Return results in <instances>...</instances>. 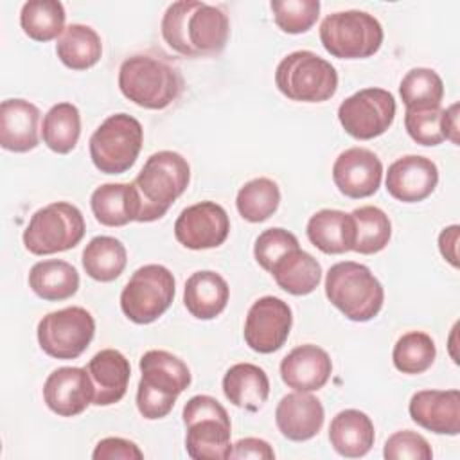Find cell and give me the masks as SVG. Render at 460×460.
<instances>
[{"mask_svg": "<svg viewBox=\"0 0 460 460\" xmlns=\"http://www.w3.org/2000/svg\"><path fill=\"white\" fill-rule=\"evenodd\" d=\"M164 41L178 54L201 58L219 54L230 36V22L223 9L198 2H172L160 23Z\"/></svg>", "mask_w": 460, "mask_h": 460, "instance_id": "1", "label": "cell"}, {"mask_svg": "<svg viewBox=\"0 0 460 460\" xmlns=\"http://www.w3.org/2000/svg\"><path fill=\"white\" fill-rule=\"evenodd\" d=\"M190 180L189 162L176 151L153 153L131 181L137 201V221L151 223L167 214L185 192Z\"/></svg>", "mask_w": 460, "mask_h": 460, "instance_id": "2", "label": "cell"}, {"mask_svg": "<svg viewBox=\"0 0 460 460\" xmlns=\"http://www.w3.org/2000/svg\"><path fill=\"white\" fill-rule=\"evenodd\" d=\"M183 75L176 65L151 52L135 54L119 68V88L133 104L146 110H164L183 92Z\"/></svg>", "mask_w": 460, "mask_h": 460, "instance_id": "3", "label": "cell"}, {"mask_svg": "<svg viewBox=\"0 0 460 460\" xmlns=\"http://www.w3.org/2000/svg\"><path fill=\"white\" fill-rule=\"evenodd\" d=\"M142 377L137 388V408L144 419L156 420L171 413L178 395L190 385L189 367L174 354L160 349L140 358Z\"/></svg>", "mask_w": 460, "mask_h": 460, "instance_id": "4", "label": "cell"}, {"mask_svg": "<svg viewBox=\"0 0 460 460\" xmlns=\"http://www.w3.org/2000/svg\"><path fill=\"white\" fill-rule=\"evenodd\" d=\"M325 296L352 322H368L379 314L385 291L374 273L359 262L343 261L325 275Z\"/></svg>", "mask_w": 460, "mask_h": 460, "instance_id": "5", "label": "cell"}, {"mask_svg": "<svg viewBox=\"0 0 460 460\" xmlns=\"http://www.w3.org/2000/svg\"><path fill=\"white\" fill-rule=\"evenodd\" d=\"M185 449L194 460H226L232 453V422L225 406L210 395H194L183 406Z\"/></svg>", "mask_w": 460, "mask_h": 460, "instance_id": "6", "label": "cell"}, {"mask_svg": "<svg viewBox=\"0 0 460 460\" xmlns=\"http://www.w3.org/2000/svg\"><path fill=\"white\" fill-rule=\"evenodd\" d=\"M275 84L289 101L323 102L338 90V72L318 54L295 50L277 65Z\"/></svg>", "mask_w": 460, "mask_h": 460, "instance_id": "7", "label": "cell"}, {"mask_svg": "<svg viewBox=\"0 0 460 460\" xmlns=\"http://www.w3.org/2000/svg\"><path fill=\"white\" fill-rule=\"evenodd\" d=\"M379 20L365 11H338L320 23L323 49L338 59H365L374 56L383 43Z\"/></svg>", "mask_w": 460, "mask_h": 460, "instance_id": "8", "label": "cell"}, {"mask_svg": "<svg viewBox=\"0 0 460 460\" xmlns=\"http://www.w3.org/2000/svg\"><path fill=\"white\" fill-rule=\"evenodd\" d=\"M84 230V217L75 205L54 201L31 216L23 244L34 255H52L77 246Z\"/></svg>", "mask_w": 460, "mask_h": 460, "instance_id": "9", "label": "cell"}, {"mask_svg": "<svg viewBox=\"0 0 460 460\" xmlns=\"http://www.w3.org/2000/svg\"><path fill=\"white\" fill-rule=\"evenodd\" d=\"M142 142V124L128 113H115L90 137V158L101 172L122 174L137 162Z\"/></svg>", "mask_w": 460, "mask_h": 460, "instance_id": "10", "label": "cell"}, {"mask_svg": "<svg viewBox=\"0 0 460 460\" xmlns=\"http://www.w3.org/2000/svg\"><path fill=\"white\" fill-rule=\"evenodd\" d=\"M176 282L162 264L138 268L120 293V309L128 320L138 325L158 320L172 304Z\"/></svg>", "mask_w": 460, "mask_h": 460, "instance_id": "11", "label": "cell"}, {"mask_svg": "<svg viewBox=\"0 0 460 460\" xmlns=\"http://www.w3.org/2000/svg\"><path fill=\"white\" fill-rule=\"evenodd\" d=\"M38 343L41 350L56 359L79 358L93 340L95 320L79 305L45 314L38 323Z\"/></svg>", "mask_w": 460, "mask_h": 460, "instance_id": "12", "label": "cell"}, {"mask_svg": "<svg viewBox=\"0 0 460 460\" xmlns=\"http://www.w3.org/2000/svg\"><path fill=\"white\" fill-rule=\"evenodd\" d=\"M395 119V99L385 88H363L338 108V120L347 135L372 140L383 135Z\"/></svg>", "mask_w": 460, "mask_h": 460, "instance_id": "13", "label": "cell"}, {"mask_svg": "<svg viewBox=\"0 0 460 460\" xmlns=\"http://www.w3.org/2000/svg\"><path fill=\"white\" fill-rule=\"evenodd\" d=\"M293 325V313L288 302L277 296H262L252 304L244 320V341L259 354L279 350Z\"/></svg>", "mask_w": 460, "mask_h": 460, "instance_id": "14", "label": "cell"}, {"mask_svg": "<svg viewBox=\"0 0 460 460\" xmlns=\"http://www.w3.org/2000/svg\"><path fill=\"white\" fill-rule=\"evenodd\" d=\"M230 232L226 210L216 201H199L180 212L174 223L176 241L189 250L221 246Z\"/></svg>", "mask_w": 460, "mask_h": 460, "instance_id": "15", "label": "cell"}, {"mask_svg": "<svg viewBox=\"0 0 460 460\" xmlns=\"http://www.w3.org/2000/svg\"><path fill=\"white\" fill-rule=\"evenodd\" d=\"M383 178V164L365 147H349L338 155L332 165V180L338 190L352 199L377 192Z\"/></svg>", "mask_w": 460, "mask_h": 460, "instance_id": "16", "label": "cell"}, {"mask_svg": "<svg viewBox=\"0 0 460 460\" xmlns=\"http://www.w3.org/2000/svg\"><path fill=\"white\" fill-rule=\"evenodd\" d=\"M43 401L59 417H75L93 404V385L86 368L61 367L49 374Z\"/></svg>", "mask_w": 460, "mask_h": 460, "instance_id": "17", "label": "cell"}, {"mask_svg": "<svg viewBox=\"0 0 460 460\" xmlns=\"http://www.w3.org/2000/svg\"><path fill=\"white\" fill-rule=\"evenodd\" d=\"M386 190L402 203H419L431 196L438 183V169L433 160L420 155L397 158L386 172Z\"/></svg>", "mask_w": 460, "mask_h": 460, "instance_id": "18", "label": "cell"}, {"mask_svg": "<svg viewBox=\"0 0 460 460\" xmlns=\"http://www.w3.org/2000/svg\"><path fill=\"white\" fill-rule=\"evenodd\" d=\"M410 417L420 428L437 435L460 433V392L453 390H420L408 404Z\"/></svg>", "mask_w": 460, "mask_h": 460, "instance_id": "19", "label": "cell"}, {"mask_svg": "<svg viewBox=\"0 0 460 460\" xmlns=\"http://www.w3.org/2000/svg\"><path fill=\"white\" fill-rule=\"evenodd\" d=\"M332 374L329 354L318 345L295 347L280 361V377L295 392H314L325 386Z\"/></svg>", "mask_w": 460, "mask_h": 460, "instance_id": "20", "label": "cell"}, {"mask_svg": "<svg viewBox=\"0 0 460 460\" xmlns=\"http://www.w3.org/2000/svg\"><path fill=\"white\" fill-rule=\"evenodd\" d=\"M325 411L322 402L309 392H293L284 395L275 410V422L282 437L293 442H304L318 435L323 426Z\"/></svg>", "mask_w": 460, "mask_h": 460, "instance_id": "21", "label": "cell"}, {"mask_svg": "<svg viewBox=\"0 0 460 460\" xmlns=\"http://www.w3.org/2000/svg\"><path fill=\"white\" fill-rule=\"evenodd\" d=\"M40 110L25 99H5L0 104V146L5 151L27 153L40 144Z\"/></svg>", "mask_w": 460, "mask_h": 460, "instance_id": "22", "label": "cell"}, {"mask_svg": "<svg viewBox=\"0 0 460 460\" xmlns=\"http://www.w3.org/2000/svg\"><path fill=\"white\" fill-rule=\"evenodd\" d=\"M93 385V404L110 406L119 402L128 390L131 367L128 358L115 349L99 350L86 365Z\"/></svg>", "mask_w": 460, "mask_h": 460, "instance_id": "23", "label": "cell"}, {"mask_svg": "<svg viewBox=\"0 0 460 460\" xmlns=\"http://www.w3.org/2000/svg\"><path fill=\"white\" fill-rule=\"evenodd\" d=\"M376 440L374 422L365 411L349 408L336 413L329 426V442L332 449L345 458L365 456Z\"/></svg>", "mask_w": 460, "mask_h": 460, "instance_id": "24", "label": "cell"}, {"mask_svg": "<svg viewBox=\"0 0 460 460\" xmlns=\"http://www.w3.org/2000/svg\"><path fill=\"white\" fill-rule=\"evenodd\" d=\"M228 296L230 289L226 280L212 270L192 273L183 289V304L198 320H212L219 316L228 304Z\"/></svg>", "mask_w": 460, "mask_h": 460, "instance_id": "25", "label": "cell"}, {"mask_svg": "<svg viewBox=\"0 0 460 460\" xmlns=\"http://www.w3.org/2000/svg\"><path fill=\"white\" fill-rule=\"evenodd\" d=\"M307 239L313 246L327 255H340L352 252L354 244V221L343 210L322 208L314 212L305 226Z\"/></svg>", "mask_w": 460, "mask_h": 460, "instance_id": "26", "label": "cell"}, {"mask_svg": "<svg viewBox=\"0 0 460 460\" xmlns=\"http://www.w3.org/2000/svg\"><path fill=\"white\" fill-rule=\"evenodd\" d=\"M225 397L237 408L257 411L270 395L268 374L253 363H235L223 377Z\"/></svg>", "mask_w": 460, "mask_h": 460, "instance_id": "27", "label": "cell"}, {"mask_svg": "<svg viewBox=\"0 0 460 460\" xmlns=\"http://www.w3.org/2000/svg\"><path fill=\"white\" fill-rule=\"evenodd\" d=\"M277 286L289 295L304 296L313 293L322 280L320 262L307 252L293 248L286 252L270 270Z\"/></svg>", "mask_w": 460, "mask_h": 460, "instance_id": "28", "label": "cell"}, {"mask_svg": "<svg viewBox=\"0 0 460 460\" xmlns=\"http://www.w3.org/2000/svg\"><path fill=\"white\" fill-rule=\"evenodd\" d=\"M31 289L43 300L59 302L74 296L79 289L77 270L61 259L36 262L29 271Z\"/></svg>", "mask_w": 460, "mask_h": 460, "instance_id": "29", "label": "cell"}, {"mask_svg": "<svg viewBox=\"0 0 460 460\" xmlns=\"http://www.w3.org/2000/svg\"><path fill=\"white\" fill-rule=\"evenodd\" d=\"M56 54L66 68L86 70L101 59L102 41L90 25L70 23L58 38Z\"/></svg>", "mask_w": 460, "mask_h": 460, "instance_id": "30", "label": "cell"}, {"mask_svg": "<svg viewBox=\"0 0 460 460\" xmlns=\"http://www.w3.org/2000/svg\"><path fill=\"white\" fill-rule=\"evenodd\" d=\"M95 219L104 226H124L137 221V201L131 183H104L90 196Z\"/></svg>", "mask_w": 460, "mask_h": 460, "instance_id": "31", "label": "cell"}, {"mask_svg": "<svg viewBox=\"0 0 460 460\" xmlns=\"http://www.w3.org/2000/svg\"><path fill=\"white\" fill-rule=\"evenodd\" d=\"M83 268L97 282H111L120 277L128 262L126 246L111 235L93 237L83 250Z\"/></svg>", "mask_w": 460, "mask_h": 460, "instance_id": "32", "label": "cell"}, {"mask_svg": "<svg viewBox=\"0 0 460 460\" xmlns=\"http://www.w3.org/2000/svg\"><path fill=\"white\" fill-rule=\"evenodd\" d=\"M79 135L81 115L72 102H58L45 113L41 138L50 151L58 155L70 153L77 146Z\"/></svg>", "mask_w": 460, "mask_h": 460, "instance_id": "33", "label": "cell"}, {"mask_svg": "<svg viewBox=\"0 0 460 460\" xmlns=\"http://www.w3.org/2000/svg\"><path fill=\"white\" fill-rule=\"evenodd\" d=\"M65 7L58 0H29L20 11V27L34 41H50L63 34Z\"/></svg>", "mask_w": 460, "mask_h": 460, "instance_id": "34", "label": "cell"}, {"mask_svg": "<svg viewBox=\"0 0 460 460\" xmlns=\"http://www.w3.org/2000/svg\"><path fill=\"white\" fill-rule=\"evenodd\" d=\"M354 221V244L352 252L372 255L386 248L392 237L390 217L374 205H365L350 212Z\"/></svg>", "mask_w": 460, "mask_h": 460, "instance_id": "35", "label": "cell"}, {"mask_svg": "<svg viewBox=\"0 0 460 460\" xmlns=\"http://www.w3.org/2000/svg\"><path fill=\"white\" fill-rule=\"evenodd\" d=\"M280 203V189L270 178H253L246 181L235 198L237 212L250 223H262L271 217Z\"/></svg>", "mask_w": 460, "mask_h": 460, "instance_id": "36", "label": "cell"}, {"mask_svg": "<svg viewBox=\"0 0 460 460\" xmlns=\"http://www.w3.org/2000/svg\"><path fill=\"white\" fill-rule=\"evenodd\" d=\"M437 356L435 341L422 331H410L402 334L392 350L394 367L402 374H422L426 372Z\"/></svg>", "mask_w": 460, "mask_h": 460, "instance_id": "37", "label": "cell"}, {"mask_svg": "<svg viewBox=\"0 0 460 460\" xmlns=\"http://www.w3.org/2000/svg\"><path fill=\"white\" fill-rule=\"evenodd\" d=\"M399 95L406 108L440 106L444 99V83L435 70L417 66L408 70L401 79Z\"/></svg>", "mask_w": 460, "mask_h": 460, "instance_id": "38", "label": "cell"}, {"mask_svg": "<svg viewBox=\"0 0 460 460\" xmlns=\"http://www.w3.org/2000/svg\"><path fill=\"white\" fill-rule=\"evenodd\" d=\"M270 7L277 27L288 34L307 32L320 16L318 0H271Z\"/></svg>", "mask_w": 460, "mask_h": 460, "instance_id": "39", "label": "cell"}, {"mask_svg": "<svg viewBox=\"0 0 460 460\" xmlns=\"http://www.w3.org/2000/svg\"><path fill=\"white\" fill-rule=\"evenodd\" d=\"M404 128L410 138L420 146H438L442 144V108L440 106H422L406 108Z\"/></svg>", "mask_w": 460, "mask_h": 460, "instance_id": "40", "label": "cell"}, {"mask_svg": "<svg viewBox=\"0 0 460 460\" xmlns=\"http://www.w3.org/2000/svg\"><path fill=\"white\" fill-rule=\"evenodd\" d=\"M298 248V239L295 237V234L275 226V228H268L262 234H259V237L255 239L253 244V257L259 262V266L266 271L271 270V266L289 250Z\"/></svg>", "mask_w": 460, "mask_h": 460, "instance_id": "41", "label": "cell"}, {"mask_svg": "<svg viewBox=\"0 0 460 460\" xmlns=\"http://www.w3.org/2000/svg\"><path fill=\"white\" fill-rule=\"evenodd\" d=\"M383 456L386 460H431L433 451L422 435L402 429L386 438Z\"/></svg>", "mask_w": 460, "mask_h": 460, "instance_id": "42", "label": "cell"}, {"mask_svg": "<svg viewBox=\"0 0 460 460\" xmlns=\"http://www.w3.org/2000/svg\"><path fill=\"white\" fill-rule=\"evenodd\" d=\"M92 458L93 460H142L144 453L135 442L128 438L106 437L97 442L92 453Z\"/></svg>", "mask_w": 460, "mask_h": 460, "instance_id": "43", "label": "cell"}, {"mask_svg": "<svg viewBox=\"0 0 460 460\" xmlns=\"http://www.w3.org/2000/svg\"><path fill=\"white\" fill-rule=\"evenodd\" d=\"M230 458L273 460L275 458V451L271 449V446L266 440L255 438V437H246V438H241L235 444H232Z\"/></svg>", "mask_w": 460, "mask_h": 460, "instance_id": "44", "label": "cell"}, {"mask_svg": "<svg viewBox=\"0 0 460 460\" xmlns=\"http://www.w3.org/2000/svg\"><path fill=\"white\" fill-rule=\"evenodd\" d=\"M458 234H460V226L458 225H451V226H446L440 232V235H438V250H440L442 257L453 268H458V252H456Z\"/></svg>", "mask_w": 460, "mask_h": 460, "instance_id": "45", "label": "cell"}, {"mask_svg": "<svg viewBox=\"0 0 460 460\" xmlns=\"http://www.w3.org/2000/svg\"><path fill=\"white\" fill-rule=\"evenodd\" d=\"M442 133L446 140H451L458 146V104H451L449 108L442 110Z\"/></svg>", "mask_w": 460, "mask_h": 460, "instance_id": "46", "label": "cell"}]
</instances>
